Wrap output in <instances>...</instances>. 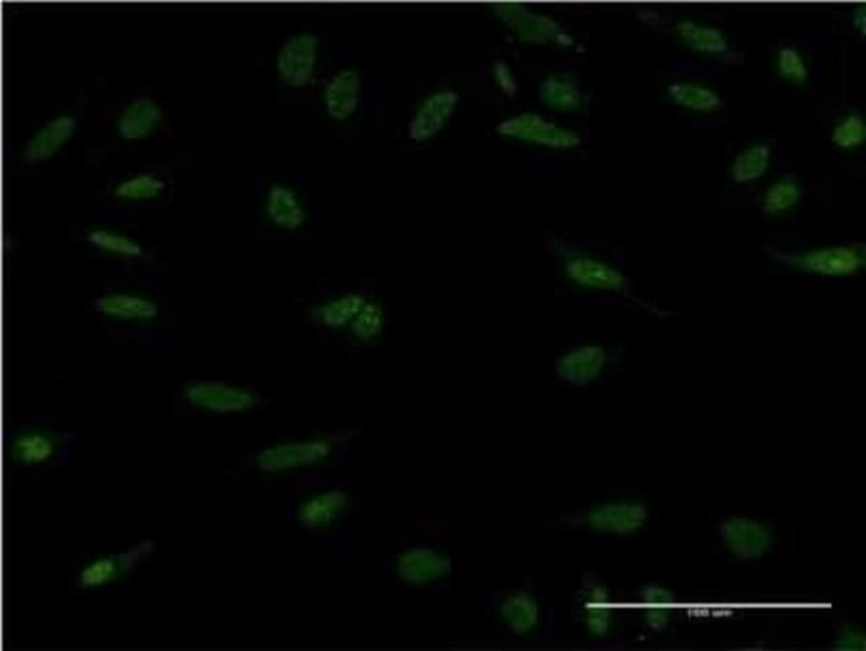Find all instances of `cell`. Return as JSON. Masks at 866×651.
<instances>
[{"mask_svg":"<svg viewBox=\"0 0 866 651\" xmlns=\"http://www.w3.org/2000/svg\"><path fill=\"white\" fill-rule=\"evenodd\" d=\"M87 316L106 336L167 351L173 339L174 315L169 300L145 283H112L95 296Z\"/></svg>","mask_w":866,"mask_h":651,"instance_id":"1","label":"cell"},{"mask_svg":"<svg viewBox=\"0 0 866 651\" xmlns=\"http://www.w3.org/2000/svg\"><path fill=\"white\" fill-rule=\"evenodd\" d=\"M73 427L44 415H23L6 435V457L12 470L26 477L63 470L78 448Z\"/></svg>","mask_w":866,"mask_h":651,"instance_id":"2","label":"cell"},{"mask_svg":"<svg viewBox=\"0 0 866 651\" xmlns=\"http://www.w3.org/2000/svg\"><path fill=\"white\" fill-rule=\"evenodd\" d=\"M155 550V542L143 540L118 553L78 555L69 565V586L91 593L123 585Z\"/></svg>","mask_w":866,"mask_h":651,"instance_id":"3","label":"cell"},{"mask_svg":"<svg viewBox=\"0 0 866 651\" xmlns=\"http://www.w3.org/2000/svg\"><path fill=\"white\" fill-rule=\"evenodd\" d=\"M261 391L219 380H187L178 385L171 402L174 417L195 412L240 413L262 406Z\"/></svg>","mask_w":866,"mask_h":651,"instance_id":"4","label":"cell"},{"mask_svg":"<svg viewBox=\"0 0 866 651\" xmlns=\"http://www.w3.org/2000/svg\"><path fill=\"white\" fill-rule=\"evenodd\" d=\"M496 131L504 137L547 148H577L581 144V137L577 132L561 128L534 112H524L504 120L497 125Z\"/></svg>","mask_w":866,"mask_h":651,"instance_id":"5","label":"cell"},{"mask_svg":"<svg viewBox=\"0 0 866 651\" xmlns=\"http://www.w3.org/2000/svg\"><path fill=\"white\" fill-rule=\"evenodd\" d=\"M495 14L524 43H558L562 47L572 46L573 40L551 16L540 14L518 4L495 5Z\"/></svg>","mask_w":866,"mask_h":651,"instance_id":"6","label":"cell"},{"mask_svg":"<svg viewBox=\"0 0 866 651\" xmlns=\"http://www.w3.org/2000/svg\"><path fill=\"white\" fill-rule=\"evenodd\" d=\"M772 255L789 267L808 272V274L831 277L855 275L864 264L863 252H859L857 246H832V249L809 251L796 255L772 251Z\"/></svg>","mask_w":866,"mask_h":651,"instance_id":"7","label":"cell"},{"mask_svg":"<svg viewBox=\"0 0 866 651\" xmlns=\"http://www.w3.org/2000/svg\"><path fill=\"white\" fill-rule=\"evenodd\" d=\"M78 240L80 243L84 242L95 255L116 258L123 263H151L154 258V252L141 240L111 227H87L78 232Z\"/></svg>","mask_w":866,"mask_h":651,"instance_id":"8","label":"cell"},{"mask_svg":"<svg viewBox=\"0 0 866 651\" xmlns=\"http://www.w3.org/2000/svg\"><path fill=\"white\" fill-rule=\"evenodd\" d=\"M319 41L311 34H299L284 43L277 55V73L284 85L305 88L314 77Z\"/></svg>","mask_w":866,"mask_h":651,"instance_id":"9","label":"cell"},{"mask_svg":"<svg viewBox=\"0 0 866 651\" xmlns=\"http://www.w3.org/2000/svg\"><path fill=\"white\" fill-rule=\"evenodd\" d=\"M263 217L277 231H298L307 221L305 201L294 187L274 183L264 194Z\"/></svg>","mask_w":866,"mask_h":651,"instance_id":"10","label":"cell"},{"mask_svg":"<svg viewBox=\"0 0 866 651\" xmlns=\"http://www.w3.org/2000/svg\"><path fill=\"white\" fill-rule=\"evenodd\" d=\"M459 100V95L451 90L428 95L410 120L409 137L414 142L423 143L438 135L457 111Z\"/></svg>","mask_w":866,"mask_h":651,"instance_id":"11","label":"cell"},{"mask_svg":"<svg viewBox=\"0 0 866 651\" xmlns=\"http://www.w3.org/2000/svg\"><path fill=\"white\" fill-rule=\"evenodd\" d=\"M647 520V509L636 503L606 504L587 515V522L592 529L612 534L635 533Z\"/></svg>","mask_w":866,"mask_h":651,"instance_id":"12","label":"cell"},{"mask_svg":"<svg viewBox=\"0 0 866 651\" xmlns=\"http://www.w3.org/2000/svg\"><path fill=\"white\" fill-rule=\"evenodd\" d=\"M169 188L162 176L151 173L138 174L111 186L109 200L119 207H142L160 201Z\"/></svg>","mask_w":866,"mask_h":651,"instance_id":"13","label":"cell"},{"mask_svg":"<svg viewBox=\"0 0 866 651\" xmlns=\"http://www.w3.org/2000/svg\"><path fill=\"white\" fill-rule=\"evenodd\" d=\"M569 280L580 287L623 293L627 289V279L610 264L592 257H574L566 265Z\"/></svg>","mask_w":866,"mask_h":651,"instance_id":"14","label":"cell"},{"mask_svg":"<svg viewBox=\"0 0 866 651\" xmlns=\"http://www.w3.org/2000/svg\"><path fill=\"white\" fill-rule=\"evenodd\" d=\"M362 97V78L355 69H343L335 75L325 91L327 115L344 122L358 110Z\"/></svg>","mask_w":866,"mask_h":651,"instance_id":"15","label":"cell"},{"mask_svg":"<svg viewBox=\"0 0 866 651\" xmlns=\"http://www.w3.org/2000/svg\"><path fill=\"white\" fill-rule=\"evenodd\" d=\"M606 352L599 345H584L568 352L562 356L556 372L561 380L574 385H585L595 382L605 368Z\"/></svg>","mask_w":866,"mask_h":651,"instance_id":"16","label":"cell"},{"mask_svg":"<svg viewBox=\"0 0 866 651\" xmlns=\"http://www.w3.org/2000/svg\"><path fill=\"white\" fill-rule=\"evenodd\" d=\"M77 131V120L73 117L62 115L52 120L30 139L23 151V159L30 164L53 159L63 145L72 139Z\"/></svg>","mask_w":866,"mask_h":651,"instance_id":"17","label":"cell"},{"mask_svg":"<svg viewBox=\"0 0 866 651\" xmlns=\"http://www.w3.org/2000/svg\"><path fill=\"white\" fill-rule=\"evenodd\" d=\"M722 534L726 545L742 559L758 558L770 545L767 529L755 521L731 520L723 525Z\"/></svg>","mask_w":866,"mask_h":651,"instance_id":"18","label":"cell"},{"mask_svg":"<svg viewBox=\"0 0 866 651\" xmlns=\"http://www.w3.org/2000/svg\"><path fill=\"white\" fill-rule=\"evenodd\" d=\"M163 113L153 100L138 99L120 117L119 134L128 141H138L149 136L161 123Z\"/></svg>","mask_w":866,"mask_h":651,"instance_id":"19","label":"cell"},{"mask_svg":"<svg viewBox=\"0 0 866 651\" xmlns=\"http://www.w3.org/2000/svg\"><path fill=\"white\" fill-rule=\"evenodd\" d=\"M542 103L561 112H572L583 104L578 81L567 74H553L540 86Z\"/></svg>","mask_w":866,"mask_h":651,"instance_id":"20","label":"cell"},{"mask_svg":"<svg viewBox=\"0 0 866 651\" xmlns=\"http://www.w3.org/2000/svg\"><path fill=\"white\" fill-rule=\"evenodd\" d=\"M537 600L526 592L512 593L502 605V618L514 635H527L539 622Z\"/></svg>","mask_w":866,"mask_h":651,"instance_id":"21","label":"cell"},{"mask_svg":"<svg viewBox=\"0 0 866 651\" xmlns=\"http://www.w3.org/2000/svg\"><path fill=\"white\" fill-rule=\"evenodd\" d=\"M678 34L693 52L720 55L728 52L730 43L722 30L692 21L678 24Z\"/></svg>","mask_w":866,"mask_h":651,"instance_id":"22","label":"cell"},{"mask_svg":"<svg viewBox=\"0 0 866 651\" xmlns=\"http://www.w3.org/2000/svg\"><path fill=\"white\" fill-rule=\"evenodd\" d=\"M668 93L676 103L692 111L711 112L722 107V98L716 92L691 81H676L669 86Z\"/></svg>","mask_w":866,"mask_h":651,"instance_id":"23","label":"cell"},{"mask_svg":"<svg viewBox=\"0 0 866 651\" xmlns=\"http://www.w3.org/2000/svg\"><path fill=\"white\" fill-rule=\"evenodd\" d=\"M770 150L768 145L755 144L736 156L732 164L733 180L737 183L754 181L767 173Z\"/></svg>","mask_w":866,"mask_h":651,"instance_id":"24","label":"cell"},{"mask_svg":"<svg viewBox=\"0 0 866 651\" xmlns=\"http://www.w3.org/2000/svg\"><path fill=\"white\" fill-rule=\"evenodd\" d=\"M584 613L587 624L595 635L605 633L611 622V605L609 593L604 587L595 585L585 593Z\"/></svg>","mask_w":866,"mask_h":651,"instance_id":"25","label":"cell"},{"mask_svg":"<svg viewBox=\"0 0 866 651\" xmlns=\"http://www.w3.org/2000/svg\"><path fill=\"white\" fill-rule=\"evenodd\" d=\"M365 302L363 297L358 294L341 296L319 309L320 320L330 327L344 325L346 322L357 318Z\"/></svg>","mask_w":866,"mask_h":651,"instance_id":"26","label":"cell"},{"mask_svg":"<svg viewBox=\"0 0 866 651\" xmlns=\"http://www.w3.org/2000/svg\"><path fill=\"white\" fill-rule=\"evenodd\" d=\"M801 189L792 179H782L775 183L765 194L763 210L767 214H780L799 203Z\"/></svg>","mask_w":866,"mask_h":651,"instance_id":"27","label":"cell"},{"mask_svg":"<svg viewBox=\"0 0 866 651\" xmlns=\"http://www.w3.org/2000/svg\"><path fill=\"white\" fill-rule=\"evenodd\" d=\"M865 137L866 125L857 113L845 118L832 132V142L840 148H856L865 142Z\"/></svg>","mask_w":866,"mask_h":651,"instance_id":"28","label":"cell"},{"mask_svg":"<svg viewBox=\"0 0 866 651\" xmlns=\"http://www.w3.org/2000/svg\"><path fill=\"white\" fill-rule=\"evenodd\" d=\"M779 73L783 79L794 85H804L808 80V68L804 59L794 48H782L779 54Z\"/></svg>","mask_w":866,"mask_h":651,"instance_id":"29","label":"cell"},{"mask_svg":"<svg viewBox=\"0 0 866 651\" xmlns=\"http://www.w3.org/2000/svg\"><path fill=\"white\" fill-rule=\"evenodd\" d=\"M355 331L359 336H376L383 327V309L376 302H365L355 318Z\"/></svg>","mask_w":866,"mask_h":651,"instance_id":"30","label":"cell"},{"mask_svg":"<svg viewBox=\"0 0 866 651\" xmlns=\"http://www.w3.org/2000/svg\"><path fill=\"white\" fill-rule=\"evenodd\" d=\"M646 603L649 622L653 624V626H661L667 621L669 603H671V597H669L667 592L656 589V587L655 589L648 591L646 594Z\"/></svg>","mask_w":866,"mask_h":651,"instance_id":"31","label":"cell"},{"mask_svg":"<svg viewBox=\"0 0 866 651\" xmlns=\"http://www.w3.org/2000/svg\"><path fill=\"white\" fill-rule=\"evenodd\" d=\"M492 71L497 86L501 87V90L505 95H508V97H514V95L517 92V84L507 63L497 60L495 65H493Z\"/></svg>","mask_w":866,"mask_h":651,"instance_id":"32","label":"cell"},{"mask_svg":"<svg viewBox=\"0 0 866 651\" xmlns=\"http://www.w3.org/2000/svg\"><path fill=\"white\" fill-rule=\"evenodd\" d=\"M853 24L858 31H862V34H866V8L862 5V8H856L853 10Z\"/></svg>","mask_w":866,"mask_h":651,"instance_id":"33","label":"cell"}]
</instances>
